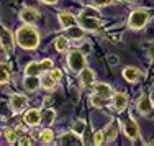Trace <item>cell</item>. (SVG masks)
Listing matches in <instances>:
<instances>
[{
    "label": "cell",
    "mask_w": 154,
    "mask_h": 146,
    "mask_svg": "<svg viewBox=\"0 0 154 146\" xmlns=\"http://www.w3.org/2000/svg\"><path fill=\"white\" fill-rule=\"evenodd\" d=\"M17 43L23 49H35L39 45V33L33 26H20L17 31Z\"/></svg>",
    "instance_id": "cell-1"
},
{
    "label": "cell",
    "mask_w": 154,
    "mask_h": 146,
    "mask_svg": "<svg viewBox=\"0 0 154 146\" xmlns=\"http://www.w3.org/2000/svg\"><path fill=\"white\" fill-rule=\"evenodd\" d=\"M148 18H149V13L146 10H134L133 13L130 15V20H128V26L133 28V30H139L143 28L146 23H148Z\"/></svg>",
    "instance_id": "cell-2"
},
{
    "label": "cell",
    "mask_w": 154,
    "mask_h": 146,
    "mask_svg": "<svg viewBox=\"0 0 154 146\" xmlns=\"http://www.w3.org/2000/svg\"><path fill=\"white\" fill-rule=\"evenodd\" d=\"M67 64H69V67H71V71L80 72L84 69V66H85V57H84V54L80 53V51L75 49V51H72V53L69 54Z\"/></svg>",
    "instance_id": "cell-3"
},
{
    "label": "cell",
    "mask_w": 154,
    "mask_h": 146,
    "mask_svg": "<svg viewBox=\"0 0 154 146\" xmlns=\"http://www.w3.org/2000/svg\"><path fill=\"white\" fill-rule=\"evenodd\" d=\"M0 45H2L3 51L7 54L13 53V48H15V43H13V35L12 31H8L7 28L0 26Z\"/></svg>",
    "instance_id": "cell-4"
},
{
    "label": "cell",
    "mask_w": 154,
    "mask_h": 146,
    "mask_svg": "<svg viewBox=\"0 0 154 146\" xmlns=\"http://www.w3.org/2000/svg\"><path fill=\"white\" fill-rule=\"evenodd\" d=\"M80 21V26L85 28V30H90V31H95L102 26V20L98 17H90V15H80L79 18Z\"/></svg>",
    "instance_id": "cell-5"
},
{
    "label": "cell",
    "mask_w": 154,
    "mask_h": 146,
    "mask_svg": "<svg viewBox=\"0 0 154 146\" xmlns=\"http://www.w3.org/2000/svg\"><path fill=\"white\" fill-rule=\"evenodd\" d=\"M26 104H28V98L25 95H21V94H13V95L10 97V108H12L15 113L25 110Z\"/></svg>",
    "instance_id": "cell-6"
},
{
    "label": "cell",
    "mask_w": 154,
    "mask_h": 146,
    "mask_svg": "<svg viewBox=\"0 0 154 146\" xmlns=\"http://www.w3.org/2000/svg\"><path fill=\"white\" fill-rule=\"evenodd\" d=\"M20 18L25 21V23H36L38 21V18H39V13H38V10H35V8H31V7H25L23 10H21V13H20Z\"/></svg>",
    "instance_id": "cell-7"
},
{
    "label": "cell",
    "mask_w": 154,
    "mask_h": 146,
    "mask_svg": "<svg viewBox=\"0 0 154 146\" xmlns=\"http://www.w3.org/2000/svg\"><path fill=\"white\" fill-rule=\"evenodd\" d=\"M125 133H126V136L130 138V140H136L138 138L139 130H138V125H136V122H134L133 118L126 120V123H125Z\"/></svg>",
    "instance_id": "cell-8"
},
{
    "label": "cell",
    "mask_w": 154,
    "mask_h": 146,
    "mask_svg": "<svg viewBox=\"0 0 154 146\" xmlns=\"http://www.w3.org/2000/svg\"><path fill=\"white\" fill-rule=\"evenodd\" d=\"M25 123L30 125V126H36L38 123H41V113H39L36 108L28 110L26 113H25Z\"/></svg>",
    "instance_id": "cell-9"
},
{
    "label": "cell",
    "mask_w": 154,
    "mask_h": 146,
    "mask_svg": "<svg viewBox=\"0 0 154 146\" xmlns=\"http://www.w3.org/2000/svg\"><path fill=\"white\" fill-rule=\"evenodd\" d=\"M128 105V97L122 92H116L113 95V107H115L116 112H123Z\"/></svg>",
    "instance_id": "cell-10"
},
{
    "label": "cell",
    "mask_w": 154,
    "mask_h": 146,
    "mask_svg": "<svg viewBox=\"0 0 154 146\" xmlns=\"http://www.w3.org/2000/svg\"><path fill=\"white\" fill-rule=\"evenodd\" d=\"M23 85H25V89H26L28 92H35V90L41 85V82H39L38 76H25Z\"/></svg>",
    "instance_id": "cell-11"
},
{
    "label": "cell",
    "mask_w": 154,
    "mask_h": 146,
    "mask_svg": "<svg viewBox=\"0 0 154 146\" xmlns=\"http://www.w3.org/2000/svg\"><path fill=\"white\" fill-rule=\"evenodd\" d=\"M116 133H118V122H115V120H113L107 128H105L103 136H105V140H107V141H113L116 138Z\"/></svg>",
    "instance_id": "cell-12"
},
{
    "label": "cell",
    "mask_w": 154,
    "mask_h": 146,
    "mask_svg": "<svg viewBox=\"0 0 154 146\" xmlns=\"http://www.w3.org/2000/svg\"><path fill=\"white\" fill-rule=\"evenodd\" d=\"M138 108H139V112H141V113H144V115L149 113V112L152 110V104H151V100H149L148 95H141V97H139Z\"/></svg>",
    "instance_id": "cell-13"
},
{
    "label": "cell",
    "mask_w": 154,
    "mask_h": 146,
    "mask_svg": "<svg viewBox=\"0 0 154 146\" xmlns=\"http://www.w3.org/2000/svg\"><path fill=\"white\" fill-rule=\"evenodd\" d=\"M59 21H61V25L64 28H69V26H72V25H77V18L74 15H71V13H66V12L59 13Z\"/></svg>",
    "instance_id": "cell-14"
},
{
    "label": "cell",
    "mask_w": 154,
    "mask_h": 146,
    "mask_svg": "<svg viewBox=\"0 0 154 146\" xmlns=\"http://www.w3.org/2000/svg\"><path fill=\"white\" fill-rule=\"evenodd\" d=\"M123 77L126 79L128 82H136L139 77H141V72L138 71V69H134V67H126L123 71Z\"/></svg>",
    "instance_id": "cell-15"
},
{
    "label": "cell",
    "mask_w": 154,
    "mask_h": 146,
    "mask_svg": "<svg viewBox=\"0 0 154 146\" xmlns=\"http://www.w3.org/2000/svg\"><path fill=\"white\" fill-rule=\"evenodd\" d=\"M84 36V30L82 26H77V25H72V26L67 28V38L72 39H80Z\"/></svg>",
    "instance_id": "cell-16"
},
{
    "label": "cell",
    "mask_w": 154,
    "mask_h": 146,
    "mask_svg": "<svg viewBox=\"0 0 154 146\" xmlns=\"http://www.w3.org/2000/svg\"><path fill=\"white\" fill-rule=\"evenodd\" d=\"M80 81H82L84 85H90V84L94 82V71L84 67L82 71H80Z\"/></svg>",
    "instance_id": "cell-17"
},
{
    "label": "cell",
    "mask_w": 154,
    "mask_h": 146,
    "mask_svg": "<svg viewBox=\"0 0 154 146\" xmlns=\"http://www.w3.org/2000/svg\"><path fill=\"white\" fill-rule=\"evenodd\" d=\"M95 94H98V95H102V97H107L112 94V87L108 85V84H102V82H98V84H95Z\"/></svg>",
    "instance_id": "cell-18"
},
{
    "label": "cell",
    "mask_w": 154,
    "mask_h": 146,
    "mask_svg": "<svg viewBox=\"0 0 154 146\" xmlns=\"http://www.w3.org/2000/svg\"><path fill=\"white\" fill-rule=\"evenodd\" d=\"M41 72V64L39 63H30L25 67V76H39Z\"/></svg>",
    "instance_id": "cell-19"
},
{
    "label": "cell",
    "mask_w": 154,
    "mask_h": 146,
    "mask_svg": "<svg viewBox=\"0 0 154 146\" xmlns=\"http://www.w3.org/2000/svg\"><path fill=\"white\" fill-rule=\"evenodd\" d=\"M39 82H41V87H43V89H46V90H53L54 85H56V81H54L49 74H45L41 79H39Z\"/></svg>",
    "instance_id": "cell-20"
},
{
    "label": "cell",
    "mask_w": 154,
    "mask_h": 146,
    "mask_svg": "<svg viewBox=\"0 0 154 146\" xmlns=\"http://www.w3.org/2000/svg\"><path fill=\"white\" fill-rule=\"evenodd\" d=\"M10 81V71L7 67V64L0 63V84H5Z\"/></svg>",
    "instance_id": "cell-21"
},
{
    "label": "cell",
    "mask_w": 154,
    "mask_h": 146,
    "mask_svg": "<svg viewBox=\"0 0 154 146\" xmlns=\"http://www.w3.org/2000/svg\"><path fill=\"white\" fill-rule=\"evenodd\" d=\"M69 48V39L64 38V36H59V38L56 39V49L61 51V53H64V51H67Z\"/></svg>",
    "instance_id": "cell-22"
},
{
    "label": "cell",
    "mask_w": 154,
    "mask_h": 146,
    "mask_svg": "<svg viewBox=\"0 0 154 146\" xmlns=\"http://www.w3.org/2000/svg\"><path fill=\"white\" fill-rule=\"evenodd\" d=\"M39 140L43 141V143H51V141L54 140V135L51 130H43L41 135H39Z\"/></svg>",
    "instance_id": "cell-23"
},
{
    "label": "cell",
    "mask_w": 154,
    "mask_h": 146,
    "mask_svg": "<svg viewBox=\"0 0 154 146\" xmlns=\"http://www.w3.org/2000/svg\"><path fill=\"white\" fill-rule=\"evenodd\" d=\"M84 130H85V122H82V120H77L74 123V126H72V131L77 135V136H80V135L84 133Z\"/></svg>",
    "instance_id": "cell-24"
},
{
    "label": "cell",
    "mask_w": 154,
    "mask_h": 146,
    "mask_svg": "<svg viewBox=\"0 0 154 146\" xmlns=\"http://www.w3.org/2000/svg\"><path fill=\"white\" fill-rule=\"evenodd\" d=\"M54 116H56V113H54L53 110H49V108H48V110H45V113L41 115V118H43V122H45V123L49 125V123L54 122Z\"/></svg>",
    "instance_id": "cell-25"
},
{
    "label": "cell",
    "mask_w": 154,
    "mask_h": 146,
    "mask_svg": "<svg viewBox=\"0 0 154 146\" xmlns=\"http://www.w3.org/2000/svg\"><path fill=\"white\" fill-rule=\"evenodd\" d=\"M61 140H62V143H77V141L80 143V140L77 138V135L74 133V131H71V133H69V135H66V136L62 135V138H61Z\"/></svg>",
    "instance_id": "cell-26"
},
{
    "label": "cell",
    "mask_w": 154,
    "mask_h": 146,
    "mask_svg": "<svg viewBox=\"0 0 154 146\" xmlns=\"http://www.w3.org/2000/svg\"><path fill=\"white\" fill-rule=\"evenodd\" d=\"M5 136H7V141H8V143H15V141L18 140L15 128H8V130L5 131Z\"/></svg>",
    "instance_id": "cell-27"
},
{
    "label": "cell",
    "mask_w": 154,
    "mask_h": 146,
    "mask_svg": "<svg viewBox=\"0 0 154 146\" xmlns=\"http://www.w3.org/2000/svg\"><path fill=\"white\" fill-rule=\"evenodd\" d=\"M90 102H92L95 107H103V105H105V98L102 95H98V94H95V95L90 97Z\"/></svg>",
    "instance_id": "cell-28"
},
{
    "label": "cell",
    "mask_w": 154,
    "mask_h": 146,
    "mask_svg": "<svg viewBox=\"0 0 154 146\" xmlns=\"http://www.w3.org/2000/svg\"><path fill=\"white\" fill-rule=\"evenodd\" d=\"M103 140H105L103 131H97V133L94 135V143L95 144H102V143H103Z\"/></svg>",
    "instance_id": "cell-29"
},
{
    "label": "cell",
    "mask_w": 154,
    "mask_h": 146,
    "mask_svg": "<svg viewBox=\"0 0 154 146\" xmlns=\"http://www.w3.org/2000/svg\"><path fill=\"white\" fill-rule=\"evenodd\" d=\"M49 76H51V77H53L56 82H57V81H59V79L62 77V72L59 71V69H53V71L49 72Z\"/></svg>",
    "instance_id": "cell-30"
},
{
    "label": "cell",
    "mask_w": 154,
    "mask_h": 146,
    "mask_svg": "<svg viewBox=\"0 0 154 146\" xmlns=\"http://www.w3.org/2000/svg\"><path fill=\"white\" fill-rule=\"evenodd\" d=\"M41 71L43 69H51V66H53V63H51V59H45V61H41Z\"/></svg>",
    "instance_id": "cell-31"
},
{
    "label": "cell",
    "mask_w": 154,
    "mask_h": 146,
    "mask_svg": "<svg viewBox=\"0 0 154 146\" xmlns=\"http://www.w3.org/2000/svg\"><path fill=\"white\" fill-rule=\"evenodd\" d=\"M18 143L25 146V144H31L33 141H31V138H30V136H23V138H20V140H18Z\"/></svg>",
    "instance_id": "cell-32"
},
{
    "label": "cell",
    "mask_w": 154,
    "mask_h": 146,
    "mask_svg": "<svg viewBox=\"0 0 154 146\" xmlns=\"http://www.w3.org/2000/svg\"><path fill=\"white\" fill-rule=\"evenodd\" d=\"M113 2H115V0H95V3H97V5H102V7H107Z\"/></svg>",
    "instance_id": "cell-33"
},
{
    "label": "cell",
    "mask_w": 154,
    "mask_h": 146,
    "mask_svg": "<svg viewBox=\"0 0 154 146\" xmlns=\"http://www.w3.org/2000/svg\"><path fill=\"white\" fill-rule=\"evenodd\" d=\"M43 2H45V3H51V5H53V3H56L57 0H43Z\"/></svg>",
    "instance_id": "cell-34"
},
{
    "label": "cell",
    "mask_w": 154,
    "mask_h": 146,
    "mask_svg": "<svg viewBox=\"0 0 154 146\" xmlns=\"http://www.w3.org/2000/svg\"><path fill=\"white\" fill-rule=\"evenodd\" d=\"M128 2H139V0H128Z\"/></svg>",
    "instance_id": "cell-35"
}]
</instances>
